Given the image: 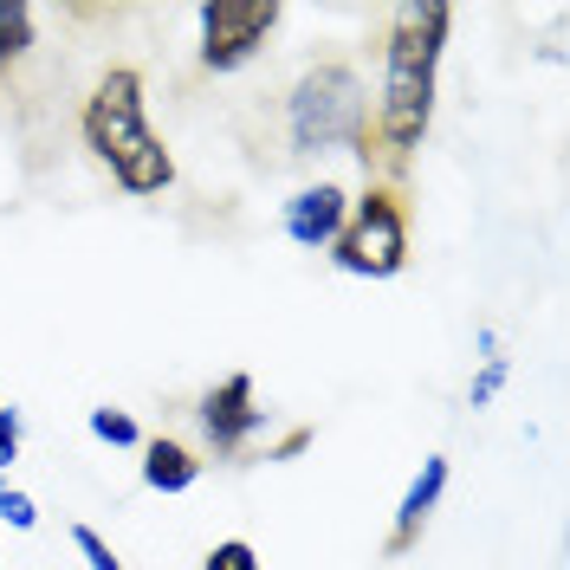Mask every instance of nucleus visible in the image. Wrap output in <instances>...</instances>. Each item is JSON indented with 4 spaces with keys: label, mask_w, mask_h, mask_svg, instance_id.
Wrapping results in <instances>:
<instances>
[{
    "label": "nucleus",
    "mask_w": 570,
    "mask_h": 570,
    "mask_svg": "<svg viewBox=\"0 0 570 570\" xmlns=\"http://www.w3.org/2000/svg\"><path fill=\"white\" fill-rule=\"evenodd\" d=\"M441 493H448V454H428L422 473L409 480L402 505H395L390 538H383V558H409V551L422 544V532H428V519H434V505H441Z\"/></svg>",
    "instance_id": "8"
},
{
    "label": "nucleus",
    "mask_w": 570,
    "mask_h": 570,
    "mask_svg": "<svg viewBox=\"0 0 570 570\" xmlns=\"http://www.w3.org/2000/svg\"><path fill=\"white\" fill-rule=\"evenodd\" d=\"M195 422H202V434H208V448L220 454V461H240V454L253 448V434L266 428V409H259V395H253L247 370H234V376H220L214 390H202Z\"/></svg>",
    "instance_id": "6"
},
{
    "label": "nucleus",
    "mask_w": 570,
    "mask_h": 570,
    "mask_svg": "<svg viewBox=\"0 0 570 570\" xmlns=\"http://www.w3.org/2000/svg\"><path fill=\"white\" fill-rule=\"evenodd\" d=\"M0 525H13V532H33V525H39L33 493H20V487H0Z\"/></svg>",
    "instance_id": "15"
},
{
    "label": "nucleus",
    "mask_w": 570,
    "mask_h": 570,
    "mask_svg": "<svg viewBox=\"0 0 570 570\" xmlns=\"http://www.w3.org/2000/svg\"><path fill=\"white\" fill-rule=\"evenodd\" d=\"M363 124H370V91L351 59H318L285 91V156H298V163L351 149Z\"/></svg>",
    "instance_id": "3"
},
{
    "label": "nucleus",
    "mask_w": 570,
    "mask_h": 570,
    "mask_svg": "<svg viewBox=\"0 0 570 570\" xmlns=\"http://www.w3.org/2000/svg\"><path fill=\"white\" fill-rule=\"evenodd\" d=\"M344 214H351V195H344L337 181H305V188L285 202V240H292V247L324 253L331 240H337Z\"/></svg>",
    "instance_id": "7"
},
{
    "label": "nucleus",
    "mask_w": 570,
    "mask_h": 570,
    "mask_svg": "<svg viewBox=\"0 0 570 570\" xmlns=\"http://www.w3.org/2000/svg\"><path fill=\"white\" fill-rule=\"evenodd\" d=\"M33 27H39V13L27 0H0V85L20 71L27 52H33Z\"/></svg>",
    "instance_id": "10"
},
{
    "label": "nucleus",
    "mask_w": 570,
    "mask_h": 570,
    "mask_svg": "<svg viewBox=\"0 0 570 570\" xmlns=\"http://www.w3.org/2000/svg\"><path fill=\"white\" fill-rule=\"evenodd\" d=\"M85 428H91L105 448H142L137 415H124V409H91V415H85Z\"/></svg>",
    "instance_id": "12"
},
{
    "label": "nucleus",
    "mask_w": 570,
    "mask_h": 570,
    "mask_svg": "<svg viewBox=\"0 0 570 570\" xmlns=\"http://www.w3.org/2000/svg\"><path fill=\"white\" fill-rule=\"evenodd\" d=\"M195 480H202V454H195V448H181L169 434L142 441V487H149V493H188Z\"/></svg>",
    "instance_id": "9"
},
{
    "label": "nucleus",
    "mask_w": 570,
    "mask_h": 570,
    "mask_svg": "<svg viewBox=\"0 0 570 570\" xmlns=\"http://www.w3.org/2000/svg\"><path fill=\"white\" fill-rule=\"evenodd\" d=\"M331 266L356 273V279H395L409 266V195L390 181H370L363 195H351V214L331 240Z\"/></svg>",
    "instance_id": "4"
},
{
    "label": "nucleus",
    "mask_w": 570,
    "mask_h": 570,
    "mask_svg": "<svg viewBox=\"0 0 570 570\" xmlns=\"http://www.w3.org/2000/svg\"><path fill=\"white\" fill-rule=\"evenodd\" d=\"M279 20H285L279 0H208L195 13V27H202V71H240L266 39L279 33Z\"/></svg>",
    "instance_id": "5"
},
{
    "label": "nucleus",
    "mask_w": 570,
    "mask_h": 570,
    "mask_svg": "<svg viewBox=\"0 0 570 570\" xmlns=\"http://www.w3.org/2000/svg\"><path fill=\"white\" fill-rule=\"evenodd\" d=\"M202 570H259V551H253L247 538H220L208 558H202Z\"/></svg>",
    "instance_id": "14"
},
{
    "label": "nucleus",
    "mask_w": 570,
    "mask_h": 570,
    "mask_svg": "<svg viewBox=\"0 0 570 570\" xmlns=\"http://www.w3.org/2000/svg\"><path fill=\"white\" fill-rule=\"evenodd\" d=\"M71 544H78V558H85L91 570H124V558L105 544V532H98V525H71Z\"/></svg>",
    "instance_id": "13"
},
{
    "label": "nucleus",
    "mask_w": 570,
    "mask_h": 570,
    "mask_svg": "<svg viewBox=\"0 0 570 570\" xmlns=\"http://www.w3.org/2000/svg\"><path fill=\"white\" fill-rule=\"evenodd\" d=\"M480 376L466 383V409H493V395L505 390V376H512V356H505V344H499V331H487L480 337Z\"/></svg>",
    "instance_id": "11"
},
{
    "label": "nucleus",
    "mask_w": 570,
    "mask_h": 570,
    "mask_svg": "<svg viewBox=\"0 0 570 570\" xmlns=\"http://www.w3.org/2000/svg\"><path fill=\"white\" fill-rule=\"evenodd\" d=\"M13 461H20V409L0 402V473H7Z\"/></svg>",
    "instance_id": "17"
},
{
    "label": "nucleus",
    "mask_w": 570,
    "mask_h": 570,
    "mask_svg": "<svg viewBox=\"0 0 570 570\" xmlns=\"http://www.w3.org/2000/svg\"><path fill=\"white\" fill-rule=\"evenodd\" d=\"M448 27H454V7L448 0H409V7L390 13V33H383V98H376L370 124L351 142V156L370 169V181L402 188L415 149L428 142Z\"/></svg>",
    "instance_id": "1"
},
{
    "label": "nucleus",
    "mask_w": 570,
    "mask_h": 570,
    "mask_svg": "<svg viewBox=\"0 0 570 570\" xmlns=\"http://www.w3.org/2000/svg\"><path fill=\"white\" fill-rule=\"evenodd\" d=\"M312 441H318V428H285L279 441L266 448V461H298V454H305Z\"/></svg>",
    "instance_id": "16"
},
{
    "label": "nucleus",
    "mask_w": 570,
    "mask_h": 570,
    "mask_svg": "<svg viewBox=\"0 0 570 570\" xmlns=\"http://www.w3.org/2000/svg\"><path fill=\"white\" fill-rule=\"evenodd\" d=\"M78 137L110 169V181L124 195H163V188H176V156H169V142L156 137L149 117H142V71L137 66H110L91 85V98L78 110Z\"/></svg>",
    "instance_id": "2"
}]
</instances>
